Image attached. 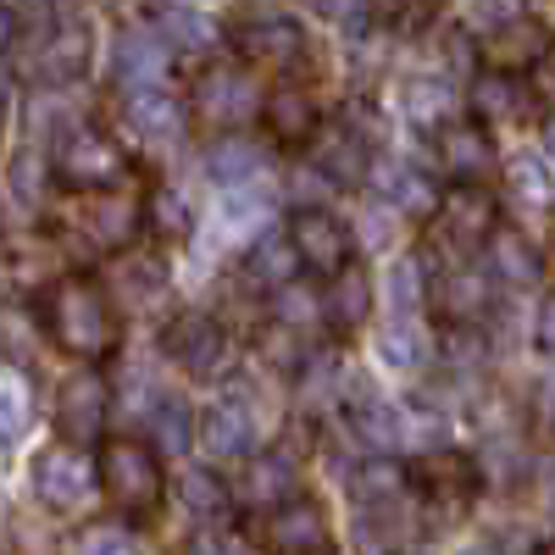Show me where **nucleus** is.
I'll list each match as a JSON object with an SVG mask.
<instances>
[{
    "label": "nucleus",
    "instance_id": "nucleus-1",
    "mask_svg": "<svg viewBox=\"0 0 555 555\" xmlns=\"http://www.w3.org/2000/svg\"><path fill=\"white\" fill-rule=\"evenodd\" d=\"M44 328L78 361H101L117 350V311H112L106 289L83 272H67L51 284V295H44Z\"/></svg>",
    "mask_w": 555,
    "mask_h": 555
},
{
    "label": "nucleus",
    "instance_id": "nucleus-2",
    "mask_svg": "<svg viewBox=\"0 0 555 555\" xmlns=\"http://www.w3.org/2000/svg\"><path fill=\"white\" fill-rule=\"evenodd\" d=\"M95 473H101V489L106 500L117 505V512L128 517H145L162 505V461L151 444H139V439H112L95 461Z\"/></svg>",
    "mask_w": 555,
    "mask_h": 555
},
{
    "label": "nucleus",
    "instance_id": "nucleus-3",
    "mask_svg": "<svg viewBox=\"0 0 555 555\" xmlns=\"http://www.w3.org/2000/svg\"><path fill=\"white\" fill-rule=\"evenodd\" d=\"M34 489L51 512H78V505L101 489L95 461L83 455V444H51L34 461Z\"/></svg>",
    "mask_w": 555,
    "mask_h": 555
},
{
    "label": "nucleus",
    "instance_id": "nucleus-4",
    "mask_svg": "<svg viewBox=\"0 0 555 555\" xmlns=\"http://www.w3.org/2000/svg\"><path fill=\"white\" fill-rule=\"evenodd\" d=\"M122 167H128L122 151L95 128H73L56 145V178L67 183V190H112V183L122 178Z\"/></svg>",
    "mask_w": 555,
    "mask_h": 555
},
{
    "label": "nucleus",
    "instance_id": "nucleus-5",
    "mask_svg": "<svg viewBox=\"0 0 555 555\" xmlns=\"http://www.w3.org/2000/svg\"><path fill=\"white\" fill-rule=\"evenodd\" d=\"M289 240L300 250V267H311L322 278H334L339 267H350V234H345V222L334 211H322V206H300L289 217Z\"/></svg>",
    "mask_w": 555,
    "mask_h": 555
},
{
    "label": "nucleus",
    "instance_id": "nucleus-6",
    "mask_svg": "<svg viewBox=\"0 0 555 555\" xmlns=\"http://www.w3.org/2000/svg\"><path fill=\"white\" fill-rule=\"evenodd\" d=\"M106 411H112V389H106V378L95 373V366L73 373V378L62 384V395H56V423H62L67 444H89V439H101Z\"/></svg>",
    "mask_w": 555,
    "mask_h": 555
},
{
    "label": "nucleus",
    "instance_id": "nucleus-7",
    "mask_svg": "<svg viewBox=\"0 0 555 555\" xmlns=\"http://www.w3.org/2000/svg\"><path fill=\"white\" fill-rule=\"evenodd\" d=\"M162 350L178 361V366H190V373H217L222 356H228V339L217 328V317L206 311H178L167 322V334H162Z\"/></svg>",
    "mask_w": 555,
    "mask_h": 555
},
{
    "label": "nucleus",
    "instance_id": "nucleus-8",
    "mask_svg": "<svg viewBox=\"0 0 555 555\" xmlns=\"http://www.w3.org/2000/svg\"><path fill=\"white\" fill-rule=\"evenodd\" d=\"M112 73H117L122 89H156L172 73V44L162 34H151V28H128V34H117Z\"/></svg>",
    "mask_w": 555,
    "mask_h": 555
},
{
    "label": "nucleus",
    "instance_id": "nucleus-9",
    "mask_svg": "<svg viewBox=\"0 0 555 555\" xmlns=\"http://www.w3.org/2000/svg\"><path fill=\"white\" fill-rule=\"evenodd\" d=\"M267 544L278 555H317V550H328V517L317 512L311 500H284V505H272V517H267Z\"/></svg>",
    "mask_w": 555,
    "mask_h": 555
},
{
    "label": "nucleus",
    "instance_id": "nucleus-10",
    "mask_svg": "<svg viewBox=\"0 0 555 555\" xmlns=\"http://www.w3.org/2000/svg\"><path fill=\"white\" fill-rule=\"evenodd\" d=\"M306 145H311V167L328 178L334 190H356V183H366V172H373V151H366V139L350 133V128L306 139Z\"/></svg>",
    "mask_w": 555,
    "mask_h": 555
},
{
    "label": "nucleus",
    "instance_id": "nucleus-11",
    "mask_svg": "<svg viewBox=\"0 0 555 555\" xmlns=\"http://www.w3.org/2000/svg\"><path fill=\"white\" fill-rule=\"evenodd\" d=\"M234 44H240L245 62L284 67V62H295V56L306 51V28H300L295 17H284V12H272V17H250V23L234 34Z\"/></svg>",
    "mask_w": 555,
    "mask_h": 555
},
{
    "label": "nucleus",
    "instance_id": "nucleus-12",
    "mask_svg": "<svg viewBox=\"0 0 555 555\" xmlns=\"http://www.w3.org/2000/svg\"><path fill=\"white\" fill-rule=\"evenodd\" d=\"M250 112H256L250 73L234 67V62L206 67V78H201V117H211V122H245Z\"/></svg>",
    "mask_w": 555,
    "mask_h": 555
},
{
    "label": "nucleus",
    "instance_id": "nucleus-13",
    "mask_svg": "<svg viewBox=\"0 0 555 555\" xmlns=\"http://www.w3.org/2000/svg\"><path fill=\"white\" fill-rule=\"evenodd\" d=\"M201 444H206V455H217V461L250 455V450H256V416H250L245 405H234V400L206 405V416H201Z\"/></svg>",
    "mask_w": 555,
    "mask_h": 555
},
{
    "label": "nucleus",
    "instance_id": "nucleus-14",
    "mask_svg": "<svg viewBox=\"0 0 555 555\" xmlns=\"http://www.w3.org/2000/svg\"><path fill=\"white\" fill-rule=\"evenodd\" d=\"M434 211H439V228H444L455 245H473V240H483L489 228H494V201L483 190H473V183H455V190Z\"/></svg>",
    "mask_w": 555,
    "mask_h": 555
},
{
    "label": "nucleus",
    "instance_id": "nucleus-15",
    "mask_svg": "<svg viewBox=\"0 0 555 555\" xmlns=\"http://www.w3.org/2000/svg\"><path fill=\"white\" fill-rule=\"evenodd\" d=\"M295 483H300V467H295V455L289 450H261V455H250V467H245V500L250 505H284L289 494H295Z\"/></svg>",
    "mask_w": 555,
    "mask_h": 555
},
{
    "label": "nucleus",
    "instance_id": "nucleus-16",
    "mask_svg": "<svg viewBox=\"0 0 555 555\" xmlns=\"http://www.w3.org/2000/svg\"><path fill=\"white\" fill-rule=\"evenodd\" d=\"M128 128L145 133V139H178L183 133V106L178 95H167V89H128V106H122Z\"/></svg>",
    "mask_w": 555,
    "mask_h": 555
},
{
    "label": "nucleus",
    "instance_id": "nucleus-17",
    "mask_svg": "<svg viewBox=\"0 0 555 555\" xmlns=\"http://www.w3.org/2000/svg\"><path fill=\"white\" fill-rule=\"evenodd\" d=\"M439 167H444L455 183H473V178L489 167V139H483V128H473V122L439 128Z\"/></svg>",
    "mask_w": 555,
    "mask_h": 555
},
{
    "label": "nucleus",
    "instance_id": "nucleus-18",
    "mask_svg": "<svg viewBox=\"0 0 555 555\" xmlns=\"http://www.w3.org/2000/svg\"><path fill=\"white\" fill-rule=\"evenodd\" d=\"M434 300H439V311L455 322V328H467L473 317L489 311V278L473 272V267H455V272H444V284H439Z\"/></svg>",
    "mask_w": 555,
    "mask_h": 555
},
{
    "label": "nucleus",
    "instance_id": "nucleus-19",
    "mask_svg": "<svg viewBox=\"0 0 555 555\" xmlns=\"http://www.w3.org/2000/svg\"><path fill=\"white\" fill-rule=\"evenodd\" d=\"M89 62V34L83 23H62L51 39H44V51H39V78L44 83H73Z\"/></svg>",
    "mask_w": 555,
    "mask_h": 555
},
{
    "label": "nucleus",
    "instance_id": "nucleus-20",
    "mask_svg": "<svg viewBox=\"0 0 555 555\" xmlns=\"http://www.w3.org/2000/svg\"><path fill=\"white\" fill-rule=\"evenodd\" d=\"M416 478H423V489H428L434 500H473V489H478V467H473L467 455H455V450L428 455Z\"/></svg>",
    "mask_w": 555,
    "mask_h": 555
},
{
    "label": "nucleus",
    "instance_id": "nucleus-21",
    "mask_svg": "<svg viewBox=\"0 0 555 555\" xmlns=\"http://www.w3.org/2000/svg\"><path fill=\"white\" fill-rule=\"evenodd\" d=\"M350 428H356L361 444H373V450H400L405 444V416L389 400H356L350 405Z\"/></svg>",
    "mask_w": 555,
    "mask_h": 555
},
{
    "label": "nucleus",
    "instance_id": "nucleus-22",
    "mask_svg": "<svg viewBox=\"0 0 555 555\" xmlns=\"http://www.w3.org/2000/svg\"><path fill=\"white\" fill-rule=\"evenodd\" d=\"M295 267H300V250L289 240V228H267V234L250 245V272L261 278V284H272V289H284L295 278Z\"/></svg>",
    "mask_w": 555,
    "mask_h": 555
},
{
    "label": "nucleus",
    "instance_id": "nucleus-23",
    "mask_svg": "<svg viewBox=\"0 0 555 555\" xmlns=\"http://www.w3.org/2000/svg\"><path fill=\"white\" fill-rule=\"evenodd\" d=\"M489 267L505 278V284H533V278L544 272L539 250L517 234V228H494V234H489Z\"/></svg>",
    "mask_w": 555,
    "mask_h": 555
},
{
    "label": "nucleus",
    "instance_id": "nucleus-24",
    "mask_svg": "<svg viewBox=\"0 0 555 555\" xmlns=\"http://www.w3.org/2000/svg\"><path fill=\"white\" fill-rule=\"evenodd\" d=\"M378 361L384 366H400V373H411V366L428 361V334L416 328V317H395L389 328L378 334Z\"/></svg>",
    "mask_w": 555,
    "mask_h": 555
},
{
    "label": "nucleus",
    "instance_id": "nucleus-25",
    "mask_svg": "<svg viewBox=\"0 0 555 555\" xmlns=\"http://www.w3.org/2000/svg\"><path fill=\"white\" fill-rule=\"evenodd\" d=\"M384 300H389L395 317H416V311H423L428 306V272H423V261H416V256L395 261L389 278H384Z\"/></svg>",
    "mask_w": 555,
    "mask_h": 555
},
{
    "label": "nucleus",
    "instance_id": "nucleus-26",
    "mask_svg": "<svg viewBox=\"0 0 555 555\" xmlns=\"http://www.w3.org/2000/svg\"><path fill=\"white\" fill-rule=\"evenodd\" d=\"M267 128L278 139H311L317 133V112L300 89H272L267 95Z\"/></svg>",
    "mask_w": 555,
    "mask_h": 555
},
{
    "label": "nucleus",
    "instance_id": "nucleus-27",
    "mask_svg": "<svg viewBox=\"0 0 555 555\" xmlns=\"http://www.w3.org/2000/svg\"><path fill=\"white\" fill-rule=\"evenodd\" d=\"M366 311H373V278H366L361 267H339L334 272V295H328V317L334 322H361Z\"/></svg>",
    "mask_w": 555,
    "mask_h": 555
},
{
    "label": "nucleus",
    "instance_id": "nucleus-28",
    "mask_svg": "<svg viewBox=\"0 0 555 555\" xmlns=\"http://www.w3.org/2000/svg\"><path fill=\"white\" fill-rule=\"evenodd\" d=\"M206 172L217 183H245L261 172V151L250 145V139H217V145L206 151Z\"/></svg>",
    "mask_w": 555,
    "mask_h": 555
},
{
    "label": "nucleus",
    "instance_id": "nucleus-29",
    "mask_svg": "<svg viewBox=\"0 0 555 555\" xmlns=\"http://www.w3.org/2000/svg\"><path fill=\"white\" fill-rule=\"evenodd\" d=\"M378 190L389 195V206H400V211H411V217H428V211L439 206L434 183H428L423 172H411V167H389Z\"/></svg>",
    "mask_w": 555,
    "mask_h": 555
},
{
    "label": "nucleus",
    "instance_id": "nucleus-30",
    "mask_svg": "<svg viewBox=\"0 0 555 555\" xmlns=\"http://www.w3.org/2000/svg\"><path fill=\"white\" fill-rule=\"evenodd\" d=\"M156 34L167 44H183V51H201V44H211V17L195 12V7H162L156 12Z\"/></svg>",
    "mask_w": 555,
    "mask_h": 555
},
{
    "label": "nucleus",
    "instance_id": "nucleus-31",
    "mask_svg": "<svg viewBox=\"0 0 555 555\" xmlns=\"http://www.w3.org/2000/svg\"><path fill=\"white\" fill-rule=\"evenodd\" d=\"M145 222H151V234H162V240H183L195 228V217H190V201H183L178 190H151V201H145Z\"/></svg>",
    "mask_w": 555,
    "mask_h": 555
},
{
    "label": "nucleus",
    "instance_id": "nucleus-32",
    "mask_svg": "<svg viewBox=\"0 0 555 555\" xmlns=\"http://www.w3.org/2000/svg\"><path fill=\"white\" fill-rule=\"evenodd\" d=\"M151 434H156V450L183 455V450H190V439H195L190 405H183V400H156V411H151Z\"/></svg>",
    "mask_w": 555,
    "mask_h": 555
},
{
    "label": "nucleus",
    "instance_id": "nucleus-33",
    "mask_svg": "<svg viewBox=\"0 0 555 555\" xmlns=\"http://www.w3.org/2000/svg\"><path fill=\"white\" fill-rule=\"evenodd\" d=\"M67 555H139V539L122 522H89L73 533Z\"/></svg>",
    "mask_w": 555,
    "mask_h": 555
},
{
    "label": "nucleus",
    "instance_id": "nucleus-34",
    "mask_svg": "<svg viewBox=\"0 0 555 555\" xmlns=\"http://www.w3.org/2000/svg\"><path fill=\"white\" fill-rule=\"evenodd\" d=\"M28 416H34V395H28V384H23L17 373H0V444L23 439Z\"/></svg>",
    "mask_w": 555,
    "mask_h": 555
},
{
    "label": "nucleus",
    "instance_id": "nucleus-35",
    "mask_svg": "<svg viewBox=\"0 0 555 555\" xmlns=\"http://www.w3.org/2000/svg\"><path fill=\"white\" fill-rule=\"evenodd\" d=\"M512 183H517V201L528 206H550L555 201V172L544 156H517L512 162Z\"/></svg>",
    "mask_w": 555,
    "mask_h": 555
},
{
    "label": "nucleus",
    "instance_id": "nucleus-36",
    "mask_svg": "<svg viewBox=\"0 0 555 555\" xmlns=\"http://www.w3.org/2000/svg\"><path fill=\"white\" fill-rule=\"evenodd\" d=\"M178 489H183V505H190L195 517H222V512H228V489H222L217 473H201V467H195V473H183Z\"/></svg>",
    "mask_w": 555,
    "mask_h": 555
},
{
    "label": "nucleus",
    "instance_id": "nucleus-37",
    "mask_svg": "<svg viewBox=\"0 0 555 555\" xmlns=\"http://www.w3.org/2000/svg\"><path fill=\"white\" fill-rule=\"evenodd\" d=\"M405 489V473L395 467V461H366V467L356 473V494L366 500H395Z\"/></svg>",
    "mask_w": 555,
    "mask_h": 555
},
{
    "label": "nucleus",
    "instance_id": "nucleus-38",
    "mask_svg": "<svg viewBox=\"0 0 555 555\" xmlns=\"http://www.w3.org/2000/svg\"><path fill=\"white\" fill-rule=\"evenodd\" d=\"M512 95H517V83L505 78V73H489V78L478 83L473 106H478L483 117H512V112H517V101H512Z\"/></svg>",
    "mask_w": 555,
    "mask_h": 555
},
{
    "label": "nucleus",
    "instance_id": "nucleus-39",
    "mask_svg": "<svg viewBox=\"0 0 555 555\" xmlns=\"http://www.w3.org/2000/svg\"><path fill=\"white\" fill-rule=\"evenodd\" d=\"M405 112H411V122H439L444 89H439V83H411V89H405Z\"/></svg>",
    "mask_w": 555,
    "mask_h": 555
},
{
    "label": "nucleus",
    "instance_id": "nucleus-40",
    "mask_svg": "<svg viewBox=\"0 0 555 555\" xmlns=\"http://www.w3.org/2000/svg\"><path fill=\"white\" fill-rule=\"evenodd\" d=\"M311 311H317V295L311 289H278V317H284L289 322V328H295V322H311Z\"/></svg>",
    "mask_w": 555,
    "mask_h": 555
},
{
    "label": "nucleus",
    "instance_id": "nucleus-41",
    "mask_svg": "<svg viewBox=\"0 0 555 555\" xmlns=\"http://www.w3.org/2000/svg\"><path fill=\"white\" fill-rule=\"evenodd\" d=\"M533 339H539V350L544 356H555V295L539 306V317H533Z\"/></svg>",
    "mask_w": 555,
    "mask_h": 555
},
{
    "label": "nucleus",
    "instance_id": "nucleus-42",
    "mask_svg": "<svg viewBox=\"0 0 555 555\" xmlns=\"http://www.w3.org/2000/svg\"><path fill=\"white\" fill-rule=\"evenodd\" d=\"M17 28H23L17 12L7 7V0H0V51H12V44H17Z\"/></svg>",
    "mask_w": 555,
    "mask_h": 555
},
{
    "label": "nucleus",
    "instance_id": "nucleus-43",
    "mask_svg": "<svg viewBox=\"0 0 555 555\" xmlns=\"http://www.w3.org/2000/svg\"><path fill=\"white\" fill-rule=\"evenodd\" d=\"M478 12H483L489 23H512V17H517V0H478Z\"/></svg>",
    "mask_w": 555,
    "mask_h": 555
},
{
    "label": "nucleus",
    "instance_id": "nucleus-44",
    "mask_svg": "<svg viewBox=\"0 0 555 555\" xmlns=\"http://www.w3.org/2000/svg\"><path fill=\"white\" fill-rule=\"evenodd\" d=\"M7 112H12V83L0 78V128H7Z\"/></svg>",
    "mask_w": 555,
    "mask_h": 555
},
{
    "label": "nucleus",
    "instance_id": "nucleus-45",
    "mask_svg": "<svg viewBox=\"0 0 555 555\" xmlns=\"http://www.w3.org/2000/svg\"><path fill=\"white\" fill-rule=\"evenodd\" d=\"M190 555H222V544H217V539H195Z\"/></svg>",
    "mask_w": 555,
    "mask_h": 555
},
{
    "label": "nucleus",
    "instance_id": "nucleus-46",
    "mask_svg": "<svg viewBox=\"0 0 555 555\" xmlns=\"http://www.w3.org/2000/svg\"><path fill=\"white\" fill-rule=\"evenodd\" d=\"M544 83H550V89H555V51H550V56H544Z\"/></svg>",
    "mask_w": 555,
    "mask_h": 555
},
{
    "label": "nucleus",
    "instance_id": "nucleus-47",
    "mask_svg": "<svg viewBox=\"0 0 555 555\" xmlns=\"http://www.w3.org/2000/svg\"><path fill=\"white\" fill-rule=\"evenodd\" d=\"M461 555H494V550L489 544H473V550H461Z\"/></svg>",
    "mask_w": 555,
    "mask_h": 555
},
{
    "label": "nucleus",
    "instance_id": "nucleus-48",
    "mask_svg": "<svg viewBox=\"0 0 555 555\" xmlns=\"http://www.w3.org/2000/svg\"><path fill=\"white\" fill-rule=\"evenodd\" d=\"M544 139H550V156H555V122H550V133H544Z\"/></svg>",
    "mask_w": 555,
    "mask_h": 555
},
{
    "label": "nucleus",
    "instance_id": "nucleus-49",
    "mask_svg": "<svg viewBox=\"0 0 555 555\" xmlns=\"http://www.w3.org/2000/svg\"><path fill=\"white\" fill-rule=\"evenodd\" d=\"M539 555H555V550H539Z\"/></svg>",
    "mask_w": 555,
    "mask_h": 555
}]
</instances>
